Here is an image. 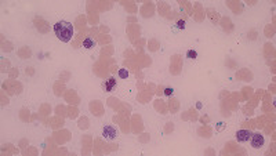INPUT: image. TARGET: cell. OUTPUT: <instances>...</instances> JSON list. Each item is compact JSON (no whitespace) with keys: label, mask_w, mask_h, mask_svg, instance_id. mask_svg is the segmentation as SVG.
Returning a JSON list of instances; mask_svg holds the SVG:
<instances>
[{"label":"cell","mask_w":276,"mask_h":156,"mask_svg":"<svg viewBox=\"0 0 276 156\" xmlns=\"http://www.w3.org/2000/svg\"><path fill=\"white\" fill-rule=\"evenodd\" d=\"M115 86H116V80H115L113 78L108 79V80H106L105 83H104V87H105L106 91H112V90L115 89Z\"/></svg>","instance_id":"5b68a950"},{"label":"cell","mask_w":276,"mask_h":156,"mask_svg":"<svg viewBox=\"0 0 276 156\" xmlns=\"http://www.w3.org/2000/svg\"><path fill=\"white\" fill-rule=\"evenodd\" d=\"M116 136H117V131H116V129H115L113 126H105L102 129V137L105 138V140L112 141V140H115V138H116Z\"/></svg>","instance_id":"7a4b0ae2"},{"label":"cell","mask_w":276,"mask_h":156,"mask_svg":"<svg viewBox=\"0 0 276 156\" xmlns=\"http://www.w3.org/2000/svg\"><path fill=\"white\" fill-rule=\"evenodd\" d=\"M251 131L249 130H239L236 134V140L239 141V143H247V141L251 138Z\"/></svg>","instance_id":"277c9868"},{"label":"cell","mask_w":276,"mask_h":156,"mask_svg":"<svg viewBox=\"0 0 276 156\" xmlns=\"http://www.w3.org/2000/svg\"><path fill=\"white\" fill-rule=\"evenodd\" d=\"M187 55H188V58H192V60H195V58L198 57V53H196L195 50H189V51L187 53Z\"/></svg>","instance_id":"ba28073f"},{"label":"cell","mask_w":276,"mask_h":156,"mask_svg":"<svg viewBox=\"0 0 276 156\" xmlns=\"http://www.w3.org/2000/svg\"><path fill=\"white\" fill-rule=\"evenodd\" d=\"M83 46H84V48H93L94 47V40L90 39V37H87V39L83 41Z\"/></svg>","instance_id":"8992f818"},{"label":"cell","mask_w":276,"mask_h":156,"mask_svg":"<svg viewBox=\"0 0 276 156\" xmlns=\"http://www.w3.org/2000/svg\"><path fill=\"white\" fill-rule=\"evenodd\" d=\"M54 33L61 41L68 43L73 36V25L68 21H58L54 25Z\"/></svg>","instance_id":"6da1fadb"},{"label":"cell","mask_w":276,"mask_h":156,"mask_svg":"<svg viewBox=\"0 0 276 156\" xmlns=\"http://www.w3.org/2000/svg\"><path fill=\"white\" fill-rule=\"evenodd\" d=\"M251 147L256 148V149H258V148H261L264 145V136L262 134H251Z\"/></svg>","instance_id":"3957f363"},{"label":"cell","mask_w":276,"mask_h":156,"mask_svg":"<svg viewBox=\"0 0 276 156\" xmlns=\"http://www.w3.org/2000/svg\"><path fill=\"white\" fill-rule=\"evenodd\" d=\"M165 94H166V95H171V94H173V90H171L170 87H167V89L165 90Z\"/></svg>","instance_id":"9c48e42d"},{"label":"cell","mask_w":276,"mask_h":156,"mask_svg":"<svg viewBox=\"0 0 276 156\" xmlns=\"http://www.w3.org/2000/svg\"><path fill=\"white\" fill-rule=\"evenodd\" d=\"M119 78L120 79H127L128 78V72H127V69H119Z\"/></svg>","instance_id":"52a82bcc"}]
</instances>
